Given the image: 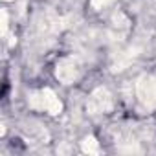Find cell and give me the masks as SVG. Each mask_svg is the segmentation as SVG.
I'll return each instance as SVG.
<instances>
[{"label": "cell", "instance_id": "cell-1", "mask_svg": "<svg viewBox=\"0 0 156 156\" xmlns=\"http://www.w3.org/2000/svg\"><path fill=\"white\" fill-rule=\"evenodd\" d=\"M30 105H31L33 108L46 110V112H50V114H59L61 108H62L61 101L57 99V96H55L51 90H39V92L31 94Z\"/></svg>", "mask_w": 156, "mask_h": 156}, {"label": "cell", "instance_id": "cell-2", "mask_svg": "<svg viewBox=\"0 0 156 156\" xmlns=\"http://www.w3.org/2000/svg\"><path fill=\"white\" fill-rule=\"evenodd\" d=\"M136 96H138V99H140L147 108L156 107V77H152V75H143L141 79H138Z\"/></svg>", "mask_w": 156, "mask_h": 156}, {"label": "cell", "instance_id": "cell-3", "mask_svg": "<svg viewBox=\"0 0 156 156\" xmlns=\"http://www.w3.org/2000/svg\"><path fill=\"white\" fill-rule=\"evenodd\" d=\"M87 108L90 114H107L112 108V96L107 88H96L87 103Z\"/></svg>", "mask_w": 156, "mask_h": 156}, {"label": "cell", "instance_id": "cell-4", "mask_svg": "<svg viewBox=\"0 0 156 156\" xmlns=\"http://www.w3.org/2000/svg\"><path fill=\"white\" fill-rule=\"evenodd\" d=\"M81 75V64L77 59L73 57H64L61 59V62L57 64V77L64 83V85H70L73 81L79 79Z\"/></svg>", "mask_w": 156, "mask_h": 156}, {"label": "cell", "instance_id": "cell-5", "mask_svg": "<svg viewBox=\"0 0 156 156\" xmlns=\"http://www.w3.org/2000/svg\"><path fill=\"white\" fill-rule=\"evenodd\" d=\"M83 151H85V152H92V154H96V152H99V147H98V141H96L94 138H87V140L83 141Z\"/></svg>", "mask_w": 156, "mask_h": 156}, {"label": "cell", "instance_id": "cell-6", "mask_svg": "<svg viewBox=\"0 0 156 156\" xmlns=\"http://www.w3.org/2000/svg\"><path fill=\"white\" fill-rule=\"evenodd\" d=\"M112 2V0H92V6L94 8H105Z\"/></svg>", "mask_w": 156, "mask_h": 156}]
</instances>
